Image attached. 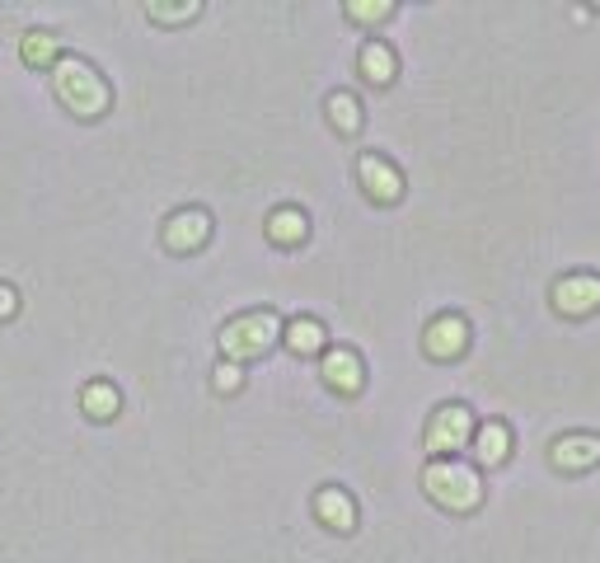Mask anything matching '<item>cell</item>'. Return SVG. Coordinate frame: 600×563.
Segmentation results:
<instances>
[{
	"instance_id": "cell-19",
	"label": "cell",
	"mask_w": 600,
	"mask_h": 563,
	"mask_svg": "<svg viewBox=\"0 0 600 563\" xmlns=\"http://www.w3.org/2000/svg\"><path fill=\"white\" fill-rule=\"evenodd\" d=\"M146 14L155 24H188V20H197L202 14V0H183V5H160V0H151Z\"/></svg>"
},
{
	"instance_id": "cell-12",
	"label": "cell",
	"mask_w": 600,
	"mask_h": 563,
	"mask_svg": "<svg viewBox=\"0 0 600 563\" xmlns=\"http://www.w3.org/2000/svg\"><path fill=\"white\" fill-rule=\"evenodd\" d=\"M61 57L67 52H61V38L52 34V28H28V34L20 38V61L28 71H52Z\"/></svg>"
},
{
	"instance_id": "cell-5",
	"label": "cell",
	"mask_w": 600,
	"mask_h": 563,
	"mask_svg": "<svg viewBox=\"0 0 600 563\" xmlns=\"http://www.w3.org/2000/svg\"><path fill=\"white\" fill-rule=\"evenodd\" d=\"M160 240L169 254H197L202 244L212 240V212L207 207H179L165 216L160 226Z\"/></svg>"
},
{
	"instance_id": "cell-1",
	"label": "cell",
	"mask_w": 600,
	"mask_h": 563,
	"mask_svg": "<svg viewBox=\"0 0 600 563\" xmlns=\"http://www.w3.org/2000/svg\"><path fill=\"white\" fill-rule=\"evenodd\" d=\"M52 94H57V104L67 108V113L75 118H104L108 113V104H113V89H108V81L99 75V67L85 57H61L57 67H52Z\"/></svg>"
},
{
	"instance_id": "cell-17",
	"label": "cell",
	"mask_w": 600,
	"mask_h": 563,
	"mask_svg": "<svg viewBox=\"0 0 600 563\" xmlns=\"http://www.w3.org/2000/svg\"><path fill=\"white\" fill-rule=\"evenodd\" d=\"M281 338H287V348L296 352V357H314V352H328L324 348V324L320 320H310V315H300V320H291L287 324V334H281Z\"/></svg>"
},
{
	"instance_id": "cell-18",
	"label": "cell",
	"mask_w": 600,
	"mask_h": 563,
	"mask_svg": "<svg viewBox=\"0 0 600 563\" xmlns=\"http://www.w3.org/2000/svg\"><path fill=\"white\" fill-rule=\"evenodd\" d=\"M324 113H328V122L343 132V136H357L361 132V104H357V94L352 89H334L324 99Z\"/></svg>"
},
{
	"instance_id": "cell-11",
	"label": "cell",
	"mask_w": 600,
	"mask_h": 563,
	"mask_svg": "<svg viewBox=\"0 0 600 563\" xmlns=\"http://www.w3.org/2000/svg\"><path fill=\"white\" fill-rule=\"evenodd\" d=\"M314 516H320L328 530L347 536V530L357 526V503H352V493L338 489V483H324V489L314 493Z\"/></svg>"
},
{
	"instance_id": "cell-20",
	"label": "cell",
	"mask_w": 600,
	"mask_h": 563,
	"mask_svg": "<svg viewBox=\"0 0 600 563\" xmlns=\"http://www.w3.org/2000/svg\"><path fill=\"white\" fill-rule=\"evenodd\" d=\"M343 14L352 24H381V20H389V14H394V5H389V0H347Z\"/></svg>"
},
{
	"instance_id": "cell-13",
	"label": "cell",
	"mask_w": 600,
	"mask_h": 563,
	"mask_svg": "<svg viewBox=\"0 0 600 563\" xmlns=\"http://www.w3.org/2000/svg\"><path fill=\"white\" fill-rule=\"evenodd\" d=\"M267 240L281 244V249H296V244H305L310 240V216L300 212V207H273L267 212Z\"/></svg>"
},
{
	"instance_id": "cell-21",
	"label": "cell",
	"mask_w": 600,
	"mask_h": 563,
	"mask_svg": "<svg viewBox=\"0 0 600 563\" xmlns=\"http://www.w3.org/2000/svg\"><path fill=\"white\" fill-rule=\"evenodd\" d=\"M240 385H244V367H240V362H226V357H220L216 371H212V390H216V395H235Z\"/></svg>"
},
{
	"instance_id": "cell-2",
	"label": "cell",
	"mask_w": 600,
	"mask_h": 563,
	"mask_svg": "<svg viewBox=\"0 0 600 563\" xmlns=\"http://www.w3.org/2000/svg\"><path fill=\"white\" fill-rule=\"evenodd\" d=\"M287 334L281 328V315L277 310H244V315H235V320H226L220 324V357L226 362H254V357H263L273 343Z\"/></svg>"
},
{
	"instance_id": "cell-14",
	"label": "cell",
	"mask_w": 600,
	"mask_h": 563,
	"mask_svg": "<svg viewBox=\"0 0 600 563\" xmlns=\"http://www.w3.org/2000/svg\"><path fill=\"white\" fill-rule=\"evenodd\" d=\"M357 67L371 85H389L394 75H399V57H394V47L385 38H367L361 43V52H357Z\"/></svg>"
},
{
	"instance_id": "cell-4",
	"label": "cell",
	"mask_w": 600,
	"mask_h": 563,
	"mask_svg": "<svg viewBox=\"0 0 600 563\" xmlns=\"http://www.w3.org/2000/svg\"><path fill=\"white\" fill-rule=\"evenodd\" d=\"M473 436V414L465 404H441L428 418V432H422V446L432 451V460H446L451 451H465Z\"/></svg>"
},
{
	"instance_id": "cell-6",
	"label": "cell",
	"mask_w": 600,
	"mask_h": 563,
	"mask_svg": "<svg viewBox=\"0 0 600 563\" xmlns=\"http://www.w3.org/2000/svg\"><path fill=\"white\" fill-rule=\"evenodd\" d=\"M549 301H554V310L567 315V320L596 315V310H600V273H567V277H559L554 291H549Z\"/></svg>"
},
{
	"instance_id": "cell-22",
	"label": "cell",
	"mask_w": 600,
	"mask_h": 563,
	"mask_svg": "<svg viewBox=\"0 0 600 563\" xmlns=\"http://www.w3.org/2000/svg\"><path fill=\"white\" fill-rule=\"evenodd\" d=\"M14 315H20V291L10 282H0V320H14Z\"/></svg>"
},
{
	"instance_id": "cell-8",
	"label": "cell",
	"mask_w": 600,
	"mask_h": 563,
	"mask_svg": "<svg viewBox=\"0 0 600 563\" xmlns=\"http://www.w3.org/2000/svg\"><path fill=\"white\" fill-rule=\"evenodd\" d=\"M357 183L367 188V197L381 202V207H389V202L404 197V175L385 160V155H375V151H367L357 160Z\"/></svg>"
},
{
	"instance_id": "cell-7",
	"label": "cell",
	"mask_w": 600,
	"mask_h": 563,
	"mask_svg": "<svg viewBox=\"0 0 600 563\" xmlns=\"http://www.w3.org/2000/svg\"><path fill=\"white\" fill-rule=\"evenodd\" d=\"M465 348H469L465 315H436L422 328V352H428L432 362H455V357H465Z\"/></svg>"
},
{
	"instance_id": "cell-9",
	"label": "cell",
	"mask_w": 600,
	"mask_h": 563,
	"mask_svg": "<svg viewBox=\"0 0 600 563\" xmlns=\"http://www.w3.org/2000/svg\"><path fill=\"white\" fill-rule=\"evenodd\" d=\"M549 465L563 469V475H577V469L600 465V436H591V432H563V436H554V446H549Z\"/></svg>"
},
{
	"instance_id": "cell-16",
	"label": "cell",
	"mask_w": 600,
	"mask_h": 563,
	"mask_svg": "<svg viewBox=\"0 0 600 563\" xmlns=\"http://www.w3.org/2000/svg\"><path fill=\"white\" fill-rule=\"evenodd\" d=\"M81 409H85V418H94V422L118 418V409H122L118 385H113V381H89V385L81 390Z\"/></svg>"
},
{
	"instance_id": "cell-3",
	"label": "cell",
	"mask_w": 600,
	"mask_h": 563,
	"mask_svg": "<svg viewBox=\"0 0 600 563\" xmlns=\"http://www.w3.org/2000/svg\"><path fill=\"white\" fill-rule=\"evenodd\" d=\"M422 493L446 512H473L483 503V479L473 465L446 456V460H428V469H422Z\"/></svg>"
},
{
	"instance_id": "cell-15",
	"label": "cell",
	"mask_w": 600,
	"mask_h": 563,
	"mask_svg": "<svg viewBox=\"0 0 600 563\" xmlns=\"http://www.w3.org/2000/svg\"><path fill=\"white\" fill-rule=\"evenodd\" d=\"M507 451H512V428L507 422H483L479 432H473V460L479 465H502L507 460Z\"/></svg>"
},
{
	"instance_id": "cell-10",
	"label": "cell",
	"mask_w": 600,
	"mask_h": 563,
	"mask_svg": "<svg viewBox=\"0 0 600 563\" xmlns=\"http://www.w3.org/2000/svg\"><path fill=\"white\" fill-rule=\"evenodd\" d=\"M320 375H324L328 390H338V395H361V385H367V367H361V357L352 348H328Z\"/></svg>"
}]
</instances>
